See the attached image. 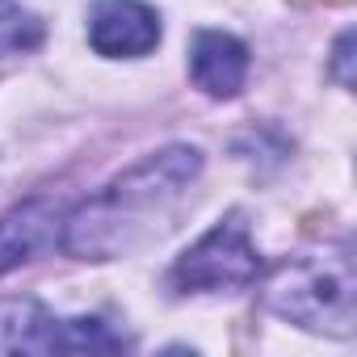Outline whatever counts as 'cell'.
<instances>
[{
    "instance_id": "cell-1",
    "label": "cell",
    "mask_w": 357,
    "mask_h": 357,
    "mask_svg": "<svg viewBox=\"0 0 357 357\" xmlns=\"http://www.w3.org/2000/svg\"><path fill=\"white\" fill-rule=\"evenodd\" d=\"M202 176L198 147H164L63 219V252L109 261L160 240Z\"/></svg>"
},
{
    "instance_id": "cell-2",
    "label": "cell",
    "mask_w": 357,
    "mask_h": 357,
    "mask_svg": "<svg viewBox=\"0 0 357 357\" xmlns=\"http://www.w3.org/2000/svg\"><path fill=\"white\" fill-rule=\"evenodd\" d=\"M265 307L298 328L328 332V336H349L353 315H357V273L349 248H324V252H303L282 261L265 290Z\"/></svg>"
},
{
    "instance_id": "cell-3",
    "label": "cell",
    "mask_w": 357,
    "mask_h": 357,
    "mask_svg": "<svg viewBox=\"0 0 357 357\" xmlns=\"http://www.w3.org/2000/svg\"><path fill=\"white\" fill-rule=\"evenodd\" d=\"M114 336L101 319H59L34 298L0 303V353H114Z\"/></svg>"
},
{
    "instance_id": "cell-4",
    "label": "cell",
    "mask_w": 357,
    "mask_h": 357,
    "mask_svg": "<svg viewBox=\"0 0 357 357\" xmlns=\"http://www.w3.org/2000/svg\"><path fill=\"white\" fill-rule=\"evenodd\" d=\"M257 273H261V257L248 236V223L244 215H227L172 265V286L181 294L236 290V286L257 282Z\"/></svg>"
},
{
    "instance_id": "cell-5",
    "label": "cell",
    "mask_w": 357,
    "mask_h": 357,
    "mask_svg": "<svg viewBox=\"0 0 357 357\" xmlns=\"http://www.w3.org/2000/svg\"><path fill=\"white\" fill-rule=\"evenodd\" d=\"M89 43L105 59H139L160 43V17L143 0H97L89 13Z\"/></svg>"
},
{
    "instance_id": "cell-6",
    "label": "cell",
    "mask_w": 357,
    "mask_h": 357,
    "mask_svg": "<svg viewBox=\"0 0 357 357\" xmlns=\"http://www.w3.org/2000/svg\"><path fill=\"white\" fill-rule=\"evenodd\" d=\"M190 76L206 97H236L248 80V47L223 30H202L194 38Z\"/></svg>"
},
{
    "instance_id": "cell-7",
    "label": "cell",
    "mask_w": 357,
    "mask_h": 357,
    "mask_svg": "<svg viewBox=\"0 0 357 357\" xmlns=\"http://www.w3.org/2000/svg\"><path fill=\"white\" fill-rule=\"evenodd\" d=\"M59 211L51 202H26L0 219V273L26 265L34 252H43L55 240Z\"/></svg>"
},
{
    "instance_id": "cell-8",
    "label": "cell",
    "mask_w": 357,
    "mask_h": 357,
    "mask_svg": "<svg viewBox=\"0 0 357 357\" xmlns=\"http://www.w3.org/2000/svg\"><path fill=\"white\" fill-rule=\"evenodd\" d=\"M43 43V22L22 9L17 0H0V59L5 55H26Z\"/></svg>"
},
{
    "instance_id": "cell-9",
    "label": "cell",
    "mask_w": 357,
    "mask_h": 357,
    "mask_svg": "<svg viewBox=\"0 0 357 357\" xmlns=\"http://www.w3.org/2000/svg\"><path fill=\"white\" fill-rule=\"evenodd\" d=\"M349 63H353V30H344V34H340V43H336V51H332V72H336V80H340L344 89L353 84Z\"/></svg>"
}]
</instances>
